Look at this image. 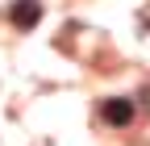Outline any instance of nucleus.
<instances>
[{
    "instance_id": "1",
    "label": "nucleus",
    "mask_w": 150,
    "mask_h": 146,
    "mask_svg": "<svg viewBox=\"0 0 150 146\" xmlns=\"http://www.w3.org/2000/svg\"><path fill=\"white\" fill-rule=\"evenodd\" d=\"M8 21H13L17 29H33L38 21H42V4H38V0H13Z\"/></svg>"
},
{
    "instance_id": "2",
    "label": "nucleus",
    "mask_w": 150,
    "mask_h": 146,
    "mask_svg": "<svg viewBox=\"0 0 150 146\" xmlns=\"http://www.w3.org/2000/svg\"><path fill=\"white\" fill-rule=\"evenodd\" d=\"M100 117H104L108 125H117V130H121V125H129V121H134V100L112 96V100H104V104H100Z\"/></svg>"
}]
</instances>
